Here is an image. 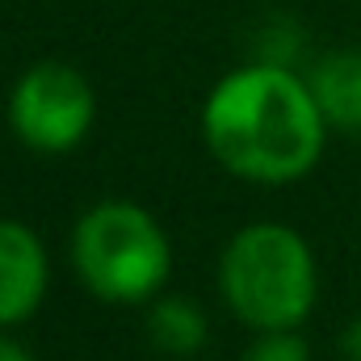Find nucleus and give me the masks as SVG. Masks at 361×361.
Wrapping results in <instances>:
<instances>
[{
	"label": "nucleus",
	"instance_id": "obj_2",
	"mask_svg": "<svg viewBox=\"0 0 361 361\" xmlns=\"http://www.w3.org/2000/svg\"><path fill=\"white\" fill-rule=\"evenodd\" d=\"M219 290L227 311L252 332L302 328L319 298L315 252L286 223H248L223 244Z\"/></svg>",
	"mask_w": 361,
	"mask_h": 361
},
{
	"label": "nucleus",
	"instance_id": "obj_9",
	"mask_svg": "<svg viewBox=\"0 0 361 361\" xmlns=\"http://www.w3.org/2000/svg\"><path fill=\"white\" fill-rule=\"evenodd\" d=\"M0 361H38V357L13 336V328H0Z\"/></svg>",
	"mask_w": 361,
	"mask_h": 361
},
{
	"label": "nucleus",
	"instance_id": "obj_6",
	"mask_svg": "<svg viewBox=\"0 0 361 361\" xmlns=\"http://www.w3.org/2000/svg\"><path fill=\"white\" fill-rule=\"evenodd\" d=\"M332 130H361V51H332L307 76Z\"/></svg>",
	"mask_w": 361,
	"mask_h": 361
},
{
	"label": "nucleus",
	"instance_id": "obj_4",
	"mask_svg": "<svg viewBox=\"0 0 361 361\" xmlns=\"http://www.w3.org/2000/svg\"><path fill=\"white\" fill-rule=\"evenodd\" d=\"M97 97L80 68L47 59L21 72L8 92V126L38 156H68L92 130Z\"/></svg>",
	"mask_w": 361,
	"mask_h": 361
},
{
	"label": "nucleus",
	"instance_id": "obj_8",
	"mask_svg": "<svg viewBox=\"0 0 361 361\" xmlns=\"http://www.w3.org/2000/svg\"><path fill=\"white\" fill-rule=\"evenodd\" d=\"M240 361H311V345L302 341L298 328H277V332H257L248 353Z\"/></svg>",
	"mask_w": 361,
	"mask_h": 361
},
{
	"label": "nucleus",
	"instance_id": "obj_10",
	"mask_svg": "<svg viewBox=\"0 0 361 361\" xmlns=\"http://www.w3.org/2000/svg\"><path fill=\"white\" fill-rule=\"evenodd\" d=\"M341 353H345V361H361V315L345 328V336H341Z\"/></svg>",
	"mask_w": 361,
	"mask_h": 361
},
{
	"label": "nucleus",
	"instance_id": "obj_1",
	"mask_svg": "<svg viewBox=\"0 0 361 361\" xmlns=\"http://www.w3.org/2000/svg\"><path fill=\"white\" fill-rule=\"evenodd\" d=\"M328 118L311 80L281 63H244L227 72L202 105L206 152L240 180L290 185L324 156Z\"/></svg>",
	"mask_w": 361,
	"mask_h": 361
},
{
	"label": "nucleus",
	"instance_id": "obj_3",
	"mask_svg": "<svg viewBox=\"0 0 361 361\" xmlns=\"http://www.w3.org/2000/svg\"><path fill=\"white\" fill-rule=\"evenodd\" d=\"M72 265L105 302H147L173 277V240L147 206L105 197L72 227Z\"/></svg>",
	"mask_w": 361,
	"mask_h": 361
},
{
	"label": "nucleus",
	"instance_id": "obj_5",
	"mask_svg": "<svg viewBox=\"0 0 361 361\" xmlns=\"http://www.w3.org/2000/svg\"><path fill=\"white\" fill-rule=\"evenodd\" d=\"M51 286V257L34 227L0 219V328H21L38 315Z\"/></svg>",
	"mask_w": 361,
	"mask_h": 361
},
{
	"label": "nucleus",
	"instance_id": "obj_7",
	"mask_svg": "<svg viewBox=\"0 0 361 361\" xmlns=\"http://www.w3.org/2000/svg\"><path fill=\"white\" fill-rule=\"evenodd\" d=\"M147 336L169 357H197L206 349V336H210L206 307L185 298V294L156 298L152 311H147Z\"/></svg>",
	"mask_w": 361,
	"mask_h": 361
}]
</instances>
